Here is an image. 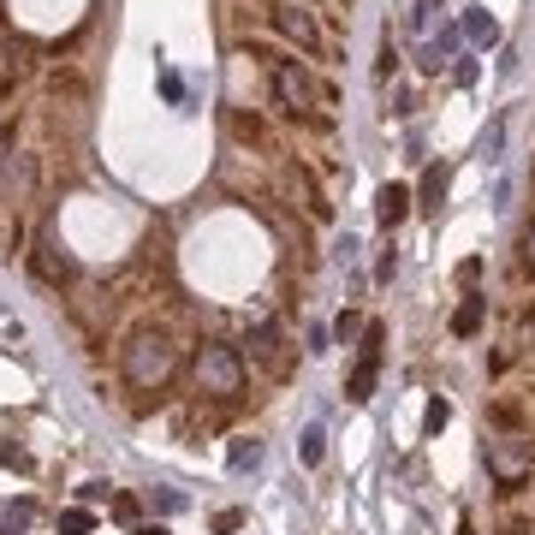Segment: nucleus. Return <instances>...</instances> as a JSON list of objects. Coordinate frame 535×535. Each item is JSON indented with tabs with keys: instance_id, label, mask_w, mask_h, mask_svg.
I'll return each mask as SVG.
<instances>
[{
	"instance_id": "7ed1b4c3",
	"label": "nucleus",
	"mask_w": 535,
	"mask_h": 535,
	"mask_svg": "<svg viewBox=\"0 0 535 535\" xmlns=\"http://www.w3.org/2000/svg\"><path fill=\"white\" fill-rule=\"evenodd\" d=\"M488 476H494L500 488H523L535 476V440H523V435L488 440Z\"/></svg>"
},
{
	"instance_id": "f8f14e48",
	"label": "nucleus",
	"mask_w": 535,
	"mask_h": 535,
	"mask_svg": "<svg viewBox=\"0 0 535 535\" xmlns=\"http://www.w3.org/2000/svg\"><path fill=\"white\" fill-rule=\"evenodd\" d=\"M36 274H42V279H72V262H66V256H54V244H42Z\"/></svg>"
},
{
	"instance_id": "1a4fd4ad",
	"label": "nucleus",
	"mask_w": 535,
	"mask_h": 535,
	"mask_svg": "<svg viewBox=\"0 0 535 535\" xmlns=\"http://www.w3.org/2000/svg\"><path fill=\"white\" fill-rule=\"evenodd\" d=\"M297 458H303V464H321V458H327V429H303V440H297Z\"/></svg>"
},
{
	"instance_id": "2eb2a0df",
	"label": "nucleus",
	"mask_w": 535,
	"mask_h": 535,
	"mask_svg": "<svg viewBox=\"0 0 535 535\" xmlns=\"http://www.w3.org/2000/svg\"><path fill=\"white\" fill-rule=\"evenodd\" d=\"M0 464L6 470H30V452H24L19 440H0Z\"/></svg>"
},
{
	"instance_id": "b1692460",
	"label": "nucleus",
	"mask_w": 535,
	"mask_h": 535,
	"mask_svg": "<svg viewBox=\"0 0 535 535\" xmlns=\"http://www.w3.org/2000/svg\"><path fill=\"white\" fill-rule=\"evenodd\" d=\"M0 535H6V530H0Z\"/></svg>"
},
{
	"instance_id": "aec40b11",
	"label": "nucleus",
	"mask_w": 535,
	"mask_h": 535,
	"mask_svg": "<svg viewBox=\"0 0 535 535\" xmlns=\"http://www.w3.org/2000/svg\"><path fill=\"white\" fill-rule=\"evenodd\" d=\"M178 506H185V494H178V488H161V494H155V512H178Z\"/></svg>"
},
{
	"instance_id": "4be33fe9",
	"label": "nucleus",
	"mask_w": 535,
	"mask_h": 535,
	"mask_svg": "<svg viewBox=\"0 0 535 535\" xmlns=\"http://www.w3.org/2000/svg\"><path fill=\"white\" fill-rule=\"evenodd\" d=\"M523 268H535V220L523 226Z\"/></svg>"
},
{
	"instance_id": "20e7f679",
	"label": "nucleus",
	"mask_w": 535,
	"mask_h": 535,
	"mask_svg": "<svg viewBox=\"0 0 535 535\" xmlns=\"http://www.w3.org/2000/svg\"><path fill=\"white\" fill-rule=\"evenodd\" d=\"M381 345H387V327H381V321H369V327H363V357H357L351 381H345V398H351V405H369V393H375V375H381Z\"/></svg>"
},
{
	"instance_id": "6e6552de",
	"label": "nucleus",
	"mask_w": 535,
	"mask_h": 535,
	"mask_svg": "<svg viewBox=\"0 0 535 535\" xmlns=\"http://www.w3.org/2000/svg\"><path fill=\"white\" fill-rule=\"evenodd\" d=\"M476 327H482V297H464V303H458V316H452V334L470 339Z\"/></svg>"
},
{
	"instance_id": "ddd939ff",
	"label": "nucleus",
	"mask_w": 535,
	"mask_h": 535,
	"mask_svg": "<svg viewBox=\"0 0 535 535\" xmlns=\"http://www.w3.org/2000/svg\"><path fill=\"white\" fill-rule=\"evenodd\" d=\"M440 197H446V167H429L422 173V208H440Z\"/></svg>"
},
{
	"instance_id": "9d476101",
	"label": "nucleus",
	"mask_w": 535,
	"mask_h": 535,
	"mask_svg": "<svg viewBox=\"0 0 535 535\" xmlns=\"http://www.w3.org/2000/svg\"><path fill=\"white\" fill-rule=\"evenodd\" d=\"M226 464H232V470H256V464H262V440H232Z\"/></svg>"
},
{
	"instance_id": "a211bd4d",
	"label": "nucleus",
	"mask_w": 535,
	"mask_h": 535,
	"mask_svg": "<svg viewBox=\"0 0 535 535\" xmlns=\"http://www.w3.org/2000/svg\"><path fill=\"white\" fill-rule=\"evenodd\" d=\"M114 517H119V523H131V530H138V500H131V494H114Z\"/></svg>"
},
{
	"instance_id": "5701e85b",
	"label": "nucleus",
	"mask_w": 535,
	"mask_h": 535,
	"mask_svg": "<svg viewBox=\"0 0 535 535\" xmlns=\"http://www.w3.org/2000/svg\"><path fill=\"white\" fill-rule=\"evenodd\" d=\"M131 535H167V530H161V523H138V530H131Z\"/></svg>"
},
{
	"instance_id": "423d86ee",
	"label": "nucleus",
	"mask_w": 535,
	"mask_h": 535,
	"mask_svg": "<svg viewBox=\"0 0 535 535\" xmlns=\"http://www.w3.org/2000/svg\"><path fill=\"white\" fill-rule=\"evenodd\" d=\"M274 30H279V36H292L297 48H303V54H316V48H321L316 19H310V12H303L297 0H292V6H274Z\"/></svg>"
},
{
	"instance_id": "dca6fc26",
	"label": "nucleus",
	"mask_w": 535,
	"mask_h": 535,
	"mask_svg": "<svg viewBox=\"0 0 535 535\" xmlns=\"http://www.w3.org/2000/svg\"><path fill=\"white\" fill-rule=\"evenodd\" d=\"M470 36L476 42H500V24L488 19V12H470Z\"/></svg>"
},
{
	"instance_id": "6ab92c4d",
	"label": "nucleus",
	"mask_w": 535,
	"mask_h": 535,
	"mask_svg": "<svg viewBox=\"0 0 535 535\" xmlns=\"http://www.w3.org/2000/svg\"><path fill=\"white\" fill-rule=\"evenodd\" d=\"M78 500H83V506H101V500L114 506V494H107V482H83V488H78Z\"/></svg>"
},
{
	"instance_id": "39448f33",
	"label": "nucleus",
	"mask_w": 535,
	"mask_h": 535,
	"mask_svg": "<svg viewBox=\"0 0 535 535\" xmlns=\"http://www.w3.org/2000/svg\"><path fill=\"white\" fill-rule=\"evenodd\" d=\"M274 96L286 101V107H316V83H310V72H303V66L279 59V66H274Z\"/></svg>"
},
{
	"instance_id": "f03ea898",
	"label": "nucleus",
	"mask_w": 535,
	"mask_h": 535,
	"mask_svg": "<svg viewBox=\"0 0 535 535\" xmlns=\"http://www.w3.org/2000/svg\"><path fill=\"white\" fill-rule=\"evenodd\" d=\"M197 393H208V398L244 393V357H238V345H226V339H202L197 345Z\"/></svg>"
},
{
	"instance_id": "f3484780",
	"label": "nucleus",
	"mask_w": 535,
	"mask_h": 535,
	"mask_svg": "<svg viewBox=\"0 0 535 535\" xmlns=\"http://www.w3.org/2000/svg\"><path fill=\"white\" fill-rule=\"evenodd\" d=\"M334 334H339V339H345V345H351V339H357V334H363V316H357V310H345V316H339V321H334Z\"/></svg>"
},
{
	"instance_id": "0eeeda50",
	"label": "nucleus",
	"mask_w": 535,
	"mask_h": 535,
	"mask_svg": "<svg viewBox=\"0 0 535 535\" xmlns=\"http://www.w3.org/2000/svg\"><path fill=\"white\" fill-rule=\"evenodd\" d=\"M411 185H381V197H375V220H381V226H387V232H393V226H398V220H405V215H411Z\"/></svg>"
},
{
	"instance_id": "9b49d317",
	"label": "nucleus",
	"mask_w": 535,
	"mask_h": 535,
	"mask_svg": "<svg viewBox=\"0 0 535 535\" xmlns=\"http://www.w3.org/2000/svg\"><path fill=\"white\" fill-rule=\"evenodd\" d=\"M96 530V512L90 506H72V512H59V535H90Z\"/></svg>"
},
{
	"instance_id": "4468645a",
	"label": "nucleus",
	"mask_w": 535,
	"mask_h": 535,
	"mask_svg": "<svg viewBox=\"0 0 535 535\" xmlns=\"http://www.w3.org/2000/svg\"><path fill=\"white\" fill-rule=\"evenodd\" d=\"M446 422H452V405H446V398H429V416H422V429H429V435H440V429H446Z\"/></svg>"
},
{
	"instance_id": "412c9836",
	"label": "nucleus",
	"mask_w": 535,
	"mask_h": 535,
	"mask_svg": "<svg viewBox=\"0 0 535 535\" xmlns=\"http://www.w3.org/2000/svg\"><path fill=\"white\" fill-rule=\"evenodd\" d=\"M30 517H36V506H30V500H19V506L6 512V523H30Z\"/></svg>"
},
{
	"instance_id": "f257e3e1",
	"label": "nucleus",
	"mask_w": 535,
	"mask_h": 535,
	"mask_svg": "<svg viewBox=\"0 0 535 535\" xmlns=\"http://www.w3.org/2000/svg\"><path fill=\"white\" fill-rule=\"evenodd\" d=\"M173 363H178V351L161 327H138V334L125 339V357H119V369H125V381L138 393H161L173 381Z\"/></svg>"
}]
</instances>
